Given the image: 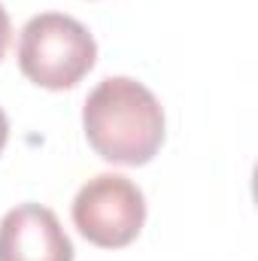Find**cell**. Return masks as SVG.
I'll use <instances>...</instances> for the list:
<instances>
[{
	"label": "cell",
	"instance_id": "5",
	"mask_svg": "<svg viewBox=\"0 0 258 261\" xmlns=\"http://www.w3.org/2000/svg\"><path fill=\"white\" fill-rule=\"evenodd\" d=\"M6 46H9V12H6L3 3H0V61H3V55H6Z\"/></svg>",
	"mask_w": 258,
	"mask_h": 261
},
{
	"label": "cell",
	"instance_id": "1",
	"mask_svg": "<svg viewBox=\"0 0 258 261\" xmlns=\"http://www.w3.org/2000/svg\"><path fill=\"white\" fill-rule=\"evenodd\" d=\"M82 128L104 161L140 167L149 164L164 143V110L143 82L110 76L85 97Z\"/></svg>",
	"mask_w": 258,
	"mask_h": 261
},
{
	"label": "cell",
	"instance_id": "3",
	"mask_svg": "<svg viewBox=\"0 0 258 261\" xmlns=\"http://www.w3.org/2000/svg\"><path fill=\"white\" fill-rule=\"evenodd\" d=\"M146 222V197L119 173H97L73 197V225L100 249H122L137 240Z\"/></svg>",
	"mask_w": 258,
	"mask_h": 261
},
{
	"label": "cell",
	"instance_id": "2",
	"mask_svg": "<svg viewBox=\"0 0 258 261\" xmlns=\"http://www.w3.org/2000/svg\"><path fill=\"white\" fill-rule=\"evenodd\" d=\"M94 37L79 18L64 12H40L18 34V67L40 88H73L94 67Z\"/></svg>",
	"mask_w": 258,
	"mask_h": 261
},
{
	"label": "cell",
	"instance_id": "6",
	"mask_svg": "<svg viewBox=\"0 0 258 261\" xmlns=\"http://www.w3.org/2000/svg\"><path fill=\"white\" fill-rule=\"evenodd\" d=\"M6 140H9V122H6V113L0 110V152L6 146Z\"/></svg>",
	"mask_w": 258,
	"mask_h": 261
},
{
	"label": "cell",
	"instance_id": "4",
	"mask_svg": "<svg viewBox=\"0 0 258 261\" xmlns=\"http://www.w3.org/2000/svg\"><path fill=\"white\" fill-rule=\"evenodd\" d=\"M0 261H73V243L49 206L18 203L0 222Z\"/></svg>",
	"mask_w": 258,
	"mask_h": 261
}]
</instances>
